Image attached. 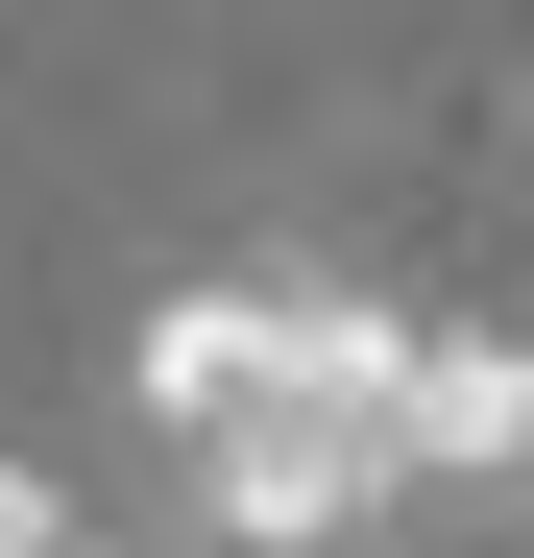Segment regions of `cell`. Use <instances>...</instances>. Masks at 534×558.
Masks as SVG:
<instances>
[{
    "instance_id": "1",
    "label": "cell",
    "mask_w": 534,
    "mask_h": 558,
    "mask_svg": "<svg viewBox=\"0 0 534 558\" xmlns=\"http://www.w3.org/2000/svg\"><path fill=\"white\" fill-rule=\"evenodd\" d=\"M413 364H437V316H389V292H316V267H267V389L195 437V510H219L243 558H316V534L413 510V486H437V461H413Z\"/></svg>"
},
{
    "instance_id": "2",
    "label": "cell",
    "mask_w": 534,
    "mask_h": 558,
    "mask_svg": "<svg viewBox=\"0 0 534 558\" xmlns=\"http://www.w3.org/2000/svg\"><path fill=\"white\" fill-rule=\"evenodd\" d=\"M243 389H267V267H243V292H170V316L122 340V413H146L170 461H195V437H219Z\"/></svg>"
},
{
    "instance_id": "3",
    "label": "cell",
    "mask_w": 534,
    "mask_h": 558,
    "mask_svg": "<svg viewBox=\"0 0 534 558\" xmlns=\"http://www.w3.org/2000/svg\"><path fill=\"white\" fill-rule=\"evenodd\" d=\"M413 461L437 486H534V340H437L413 364Z\"/></svg>"
},
{
    "instance_id": "4",
    "label": "cell",
    "mask_w": 534,
    "mask_h": 558,
    "mask_svg": "<svg viewBox=\"0 0 534 558\" xmlns=\"http://www.w3.org/2000/svg\"><path fill=\"white\" fill-rule=\"evenodd\" d=\"M0 558H73V510H49V486H25V461H0Z\"/></svg>"
},
{
    "instance_id": "5",
    "label": "cell",
    "mask_w": 534,
    "mask_h": 558,
    "mask_svg": "<svg viewBox=\"0 0 534 558\" xmlns=\"http://www.w3.org/2000/svg\"><path fill=\"white\" fill-rule=\"evenodd\" d=\"M73 558H98V534H73Z\"/></svg>"
}]
</instances>
